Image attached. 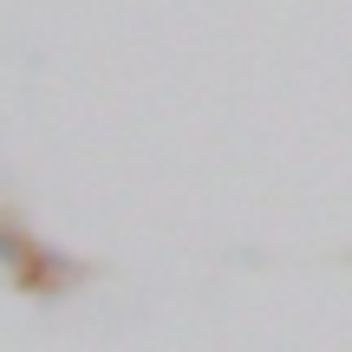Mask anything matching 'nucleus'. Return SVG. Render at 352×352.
Returning <instances> with one entry per match:
<instances>
[{"mask_svg": "<svg viewBox=\"0 0 352 352\" xmlns=\"http://www.w3.org/2000/svg\"><path fill=\"white\" fill-rule=\"evenodd\" d=\"M26 241H33V235H26V228H13V215L0 209V261H7V267H20V254H26Z\"/></svg>", "mask_w": 352, "mask_h": 352, "instance_id": "obj_1", "label": "nucleus"}]
</instances>
